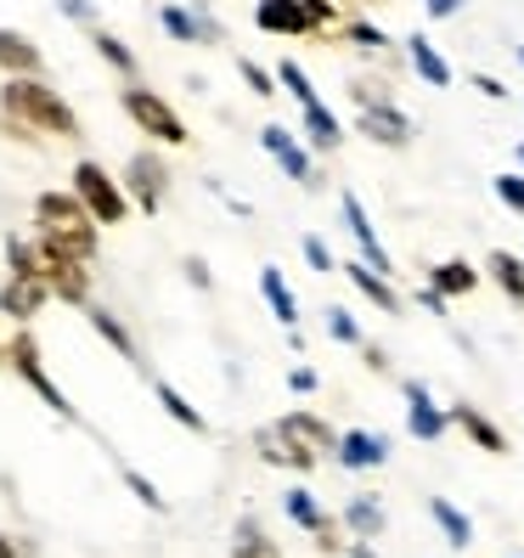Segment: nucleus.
Instances as JSON below:
<instances>
[{"mask_svg": "<svg viewBox=\"0 0 524 558\" xmlns=\"http://www.w3.org/2000/svg\"><path fill=\"white\" fill-rule=\"evenodd\" d=\"M277 429H282V435H288L293 446H305V451H316V457L339 446V435H333V429H327V423H321V417H310V412H288V417L277 423Z\"/></svg>", "mask_w": 524, "mask_h": 558, "instance_id": "nucleus-14", "label": "nucleus"}, {"mask_svg": "<svg viewBox=\"0 0 524 558\" xmlns=\"http://www.w3.org/2000/svg\"><path fill=\"white\" fill-rule=\"evenodd\" d=\"M237 74L248 80V90H254V96H271V90H277V85H271V74H266V69H259V62H248V57L237 62Z\"/></svg>", "mask_w": 524, "mask_h": 558, "instance_id": "nucleus-38", "label": "nucleus"}, {"mask_svg": "<svg viewBox=\"0 0 524 558\" xmlns=\"http://www.w3.org/2000/svg\"><path fill=\"white\" fill-rule=\"evenodd\" d=\"M124 485H130V490H136V497H142V502H147L153 513L163 508V497H158V490H153V480H142V474H130V469H124Z\"/></svg>", "mask_w": 524, "mask_h": 558, "instance_id": "nucleus-41", "label": "nucleus"}, {"mask_svg": "<svg viewBox=\"0 0 524 558\" xmlns=\"http://www.w3.org/2000/svg\"><path fill=\"white\" fill-rule=\"evenodd\" d=\"M288 389H300V396H310V389H316V373H310V367H293V373H288Z\"/></svg>", "mask_w": 524, "mask_h": 558, "instance_id": "nucleus-44", "label": "nucleus"}, {"mask_svg": "<svg viewBox=\"0 0 524 558\" xmlns=\"http://www.w3.org/2000/svg\"><path fill=\"white\" fill-rule=\"evenodd\" d=\"M406 401H412V412H406V429H412L417 440H440L451 417L429 401V389H423V384H406Z\"/></svg>", "mask_w": 524, "mask_h": 558, "instance_id": "nucleus-13", "label": "nucleus"}, {"mask_svg": "<svg viewBox=\"0 0 524 558\" xmlns=\"http://www.w3.org/2000/svg\"><path fill=\"white\" fill-rule=\"evenodd\" d=\"M254 446H259V457H266L271 469H293V474H305V469L316 463V451L293 446V440L277 429V423H271V429H259V435H254Z\"/></svg>", "mask_w": 524, "mask_h": 558, "instance_id": "nucleus-11", "label": "nucleus"}, {"mask_svg": "<svg viewBox=\"0 0 524 558\" xmlns=\"http://www.w3.org/2000/svg\"><path fill=\"white\" fill-rule=\"evenodd\" d=\"M7 96V113L12 119H23L28 130H46V136H80V119H74V108L62 102V96L51 90V85H40L35 74H12V85L0 90Z\"/></svg>", "mask_w": 524, "mask_h": 558, "instance_id": "nucleus-1", "label": "nucleus"}, {"mask_svg": "<svg viewBox=\"0 0 524 558\" xmlns=\"http://www.w3.org/2000/svg\"><path fill=\"white\" fill-rule=\"evenodd\" d=\"M497 198H502L513 215H524V175H497Z\"/></svg>", "mask_w": 524, "mask_h": 558, "instance_id": "nucleus-36", "label": "nucleus"}, {"mask_svg": "<svg viewBox=\"0 0 524 558\" xmlns=\"http://www.w3.org/2000/svg\"><path fill=\"white\" fill-rule=\"evenodd\" d=\"M305 130H310V142L321 147V153H333L339 142H344V130H339V119L327 113V102L316 96V102H305Z\"/></svg>", "mask_w": 524, "mask_h": 558, "instance_id": "nucleus-24", "label": "nucleus"}, {"mask_svg": "<svg viewBox=\"0 0 524 558\" xmlns=\"http://www.w3.org/2000/svg\"><path fill=\"white\" fill-rule=\"evenodd\" d=\"M158 401H163V412H170V417L181 423V429H192V435H204V429H209V417H204L198 407H192L175 384H158Z\"/></svg>", "mask_w": 524, "mask_h": 558, "instance_id": "nucleus-28", "label": "nucleus"}, {"mask_svg": "<svg viewBox=\"0 0 524 558\" xmlns=\"http://www.w3.org/2000/svg\"><path fill=\"white\" fill-rule=\"evenodd\" d=\"M429 288H440L446 300H463V293H474V288H479V271H474V266H463V259H446V266H435V271H429Z\"/></svg>", "mask_w": 524, "mask_h": 558, "instance_id": "nucleus-22", "label": "nucleus"}, {"mask_svg": "<svg viewBox=\"0 0 524 558\" xmlns=\"http://www.w3.org/2000/svg\"><path fill=\"white\" fill-rule=\"evenodd\" d=\"M474 90L490 96V102H502V96H508V85H502V80H490V74H474Z\"/></svg>", "mask_w": 524, "mask_h": 558, "instance_id": "nucleus-43", "label": "nucleus"}, {"mask_svg": "<svg viewBox=\"0 0 524 558\" xmlns=\"http://www.w3.org/2000/svg\"><path fill=\"white\" fill-rule=\"evenodd\" d=\"M300 7H305V23H310V35H321V28H333V0H300Z\"/></svg>", "mask_w": 524, "mask_h": 558, "instance_id": "nucleus-35", "label": "nucleus"}, {"mask_svg": "<svg viewBox=\"0 0 524 558\" xmlns=\"http://www.w3.org/2000/svg\"><path fill=\"white\" fill-rule=\"evenodd\" d=\"M333 451H339L344 469H378L383 457H389V440H383V435H367V429H350Z\"/></svg>", "mask_w": 524, "mask_h": 558, "instance_id": "nucleus-15", "label": "nucleus"}, {"mask_svg": "<svg viewBox=\"0 0 524 558\" xmlns=\"http://www.w3.org/2000/svg\"><path fill=\"white\" fill-rule=\"evenodd\" d=\"M519 163H524V147H519Z\"/></svg>", "mask_w": 524, "mask_h": 558, "instance_id": "nucleus-50", "label": "nucleus"}, {"mask_svg": "<svg viewBox=\"0 0 524 558\" xmlns=\"http://www.w3.org/2000/svg\"><path fill=\"white\" fill-rule=\"evenodd\" d=\"M305 259H310V271H333V254H327L321 238H305Z\"/></svg>", "mask_w": 524, "mask_h": 558, "instance_id": "nucleus-42", "label": "nucleus"}, {"mask_svg": "<svg viewBox=\"0 0 524 558\" xmlns=\"http://www.w3.org/2000/svg\"><path fill=\"white\" fill-rule=\"evenodd\" d=\"M423 12H429V17H451V12H463V0H423Z\"/></svg>", "mask_w": 524, "mask_h": 558, "instance_id": "nucleus-45", "label": "nucleus"}, {"mask_svg": "<svg viewBox=\"0 0 524 558\" xmlns=\"http://www.w3.org/2000/svg\"><path fill=\"white\" fill-rule=\"evenodd\" d=\"M124 113H130V124H136V130H147L153 142H175V147L186 142L181 113L163 102L158 90H147V85H130V90H124Z\"/></svg>", "mask_w": 524, "mask_h": 558, "instance_id": "nucleus-4", "label": "nucleus"}, {"mask_svg": "<svg viewBox=\"0 0 524 558\" xmlns=\"http://www.w3.org/2000/svg\"><path fill=\"white\" fill-rule=\"evenodd\" d=\"M339 209H344V226H350V238L362 243V259H367L373 271H383V277H389L395 266H389V254H383V243H378V232H373V220H367L362 198H355V192H344V198H339Z\"/></svg>", "mask_w": 524, "mask_h": 558, "instance_id": "nucleus-9", "label": "nucleus"}, {"mask_svg": "<svg viewBox=\"0 0 524 558\" xmlns=\"http://www.w3.org/2000/svg\"><path fill=\"white\" fill-rule=\"evenodd\" d=\"M74 198L90 209V220H96V226H119V220L130 215V198L113 186V175L102 170V163H90V158L74 170Z\"/></svg>", "mask_w": 524, "mask_h": 558, "instance_id": "nucleus-3", "label": "nucleus"}, {"mask_svg": "<svg viewBox=\"0 0 524 558\" xmlns=\"http://www.w3.org/2000/svg\"><path fill=\"white\" fill-rule=\"evenodd\" d=\"M12 361H17V373H23L28 384H35V389H40V401H46L51 412L74 417V401H62V389L46 378V367H40V350H35V339H28V333H17V339H12Z\"/></svg>", "mask_w": 524, "mask_h": 558, "instance_id": "nucleus-8", "label": "nucleus"}, {"mask_svg": "<svg viewBox=\"0 0 524 558\" xmlns=\"http://www.w3.org/2000/svg\"><path fill=\"white\" fill-rule=\"evenodd\" d=\"M46 293H51V288H46L40 277H12L7 288H0V311L17 316V322H28V316L46 305Z\"/></svg>", "mask_w": 524, "mask_h": 558, "instance_id": "nucleus-16", "label": "nucleus"}, {"mask_svg": "<svg viewBox=\"0 0 524 558\" xmlns=\"http://www.w3.org/2000/svg\"><path fill=\"white\" fill-rule=\"evenodd\" d=\"M355 558H378V553H373V542H367V536H362V542H355Z\"/></svg>", "mask_w": 524, "mask_h": 558, "instance_id": "nucleus-47", "label": "nucleus"}, {"mask_svg": "<svg viewBox=\"0 0 524 558\" xmlns=\"http://www.w3.org/2000/svg\"><path fill=\"white\" fill-rule=\"evenodd\" d=\"M350 96H355L362 108H373V102H389V90H383L378 80H350Z\"/></svg>", "mask_w": 524, "mask_h": 558, "instance_id": "nucleus-39", "label": "nucleus"}, {"mask_svg": "<svg viewBox=\"0 0 524 558\" xmlns=\"http://www.w3.org/2000/svg\"><path fill=\"white\" fill-rule=\"evenodd\" d=\"M28 254H35V277H40L51 293H62L69 305H85V293H90L85 259L62 254V248H57V243H46V238H40V248H28Z\"/></svg>", "mask_w": 524, "mask_h": 558, "instance_id": "nucleus-5", "label": "nucleus"}, {"mask_svg": "<svg viewBox=\"0 0 524 558\" xmlns=\"http://www.w3.org/2000/svg\"><path fill=\"white\" fill-rule=\"evenodd\" d=\"M90 40H96V51H102V57L113 62V69H119L124 80H136V51H130L124 40H113V35H102V28H96V35H90Z\"/></svg>", "mask_w": 524, "mask_h": 558, "instance_id": "nucleus-30", "label": "nucleus"}, {"mask_svg": "<svg viewBox=\"0 0 524 558\" xmlns=\"http://www.w3.org/2000/svg\"><path fill=\"white\" fill-rule=\"evenodd\" d=\"M288 519L300 524V531H316V524H321L327 513L316 508V497H310V490H288Z\"/></svg>", "mask_w": 524, "mask_h": 558, "instance_id": "nucleus-32", "label": "nucleus"}, {"mask_svg": "<svg viewBox=\"0 0 524 558\" xmlns=\"http://www.w3.org/2000/svg\"><path fill=\"white\" fill-rule=\"evenodd\" d=\"M451 423H463V435H468V440H474L479 451H497V457L508 451L502 429H497V423H490L485 412H474V407H456V412H451Z\"/></svg>", "mask_w": 524, "mask_h": 558, "instance_id": "nucleus-19", "label": "nucleus"}, {"mask_svg": "<svg viewBox=\"0 0 524 558\" xmlns=\"http://www.w3.org/2000/svg\"><path fill=\"white\" fill-rule=\"evenodd\" d=\"M485 266H490V282H497L513 305H524V259H519V254H508V248H497V254L485 259Z\"/></svg>", "mask_w": 524, "mask_h": 558, "instance_id": "nucleus-20", "label": "nucleus"}, {"mask_svg": "<svg viewBox=\"0 0 524 558\" xmlns=\"http://www.w3.org/2000/svg\"><path fill=\"white\" fill-rule=\"evenodd\" d=\"M429 513H435V524L446 531V542H451V547H468V542H474V519H468L463 508H451L446 497H435V502H429Z\"/></svg>", "mask_w": 524, "mask_h": 558, "instance_id": "nucleus-26", "label": "nucleus"}, {"mask_svg": "<svg viewBox=\"0 0 524 558\" xmlns=\"http://www.w3.org/2000/svg\"><path fill=\"white\" fill-rule=\"evenodd\" d=\"M344 271H350V282H355V293H367V300H373L378 311H401V293H395V288H389V282H383V271H373V266H367V259H362V266H355V259H350V266H344Z\"/></svg>", "mask_w": 524, "mask_h": 558, "instance_id": "nucleus-18", "label": "nucleus"}, {"mask_svg": "<svg viewBox=\"0 0 524 558\" xmlns=\"http://www.w3.org/2000/svg\"><path fill=\"white\" fill-rule=\"evenodd\" d=\"M0 69H7V74H35L40 69V51L28 46L23 35H12V28H0Z\"/></svg>", "mask_w": 524, "mask_h": 558, "instance_id": "nucleus-23", "label": "nucleus"}, {"mask_svg": "<svg viewBox=\"0 0 524 558\" xmlns=\"http://www.w3.org/2000/svg\"><path fill=\"white\" fill-rule=\"evenodd\" d=\"M277 80H282L293 96H300V108H305V102H316V85L305 80V69H300V62H282V69H277Z\"/></svg>", "mask_w": 524, "mask_h": 558, "instance_id": "nucleus-34", "label": "nucleus"}, {"mask_svg": "<svg viewBox=\"0 0 524 558\" xmlns=\"http://www.w3.org/2000/svg\"><path fill=\"white\" fill-rule=\"evenodd\" d=\"M344 40L367 46V51H383V46H389V35H383V28H373V23H350V35H344Z\"/></svg>", "mask_w": 524, "mask_h": 558, "instance_id": "nucleus-37", "label": "nucleus"}, {"mask_svg": "<svg viewBox=\"0 0 524 558\" xmlns=\"http://www.w3.org/2000/svg\"><path fill=\"white\" fill-rule=\"evenodd\" d=\"M186 282L192 288H209V266H204V259H186Z\"/></svg>", "mask_w": 524, "mask_h": 558, "instance_id": "nucleus-46", "label": "nucleus"}, {"mask_svg": "<svg viewBox=\"0 0 524 558\" xmlns=\"http://www.w3.org/2000/svg\"><path fill=\"white\" fill-rule=\"evenodd\" d=\"M259 142H266V153L282 163V175H288V181H316V175H310V158H305V147L293 142L282 124H266V130H259Z\"/></svg>", "mask_w": 524, "mask_h": 558, "instance_id": "nucleus-12", "label": "nucleus"}, {"mask_svg": "<svg viewBox=\"0 0 524 558\" xmlns=\"http://www.w3.org/2000/svg\"><path fill=\"white\" fill-rule=\"evenodd\" d=\"M85 316H90V327H96V333H102V339H108L119 355H130V361H136V339H130V333H124V327H119L108 311H85Z\"/></svg>", "mask_w": 524, "mask_h": 558, "instance_id": "nucleus-31", "label": "nucleus"}, {"mask_svg": "<svg viewBox=\"0 0 524 558\" xmlns=\"http://www.w3.org/2000/svg\"><path fill=\"white\" fill-rule=\"evenodd\" d=\"M344 524H350L355 536H378V531H383V508H378L373 497H355V502L344 508Z\"/></svg>", "mask_w": 524, "mask_h": 558, "instance_id": "nucleus-29", "label": "nucleus"}, {"mask_svg": "<svg viewBox=\"0 0 524 558\" xmlns=\"http://www.w3.org/2000/svg\"><path fill=\"white\" fill-rule=\"evenodd\" d=\"M254 23L266 28V35H282V40L310 35V23H305V7H300V0H259V7H254Z\"/></svg>", "mask_w": 524, "mask_h": 558, "instance_id": "nucleus-10", "label": "nucleus"}, {"mask_svg": "<svg viewBox=\"0 0 524 558\" xmlns=\"http://www.w3.org/2000/svg\"><path fill=\"white\" fill-rule=\"evenodd\" d=\"M158 17H163V28H170L175 40H186V46H209V40H220V28H215L209 17H198V12L175 7V0H170V7H163Z\"/></svg>", "mask_w": 524, "mask_h": 558, "instance_id": "nucleus-17", "label": "nucleus"}, {"mask_svg": "<svg viewBox=\"0 0 524 558\" xmlns=\"http://www.w3.org/2000/svg\"><path fill=\"white\" fill-rule=\"evenodd\" d=\"M0 558H17V547H12L7 536H0Z\"/></svg>", "mask_w": 524, "mask_h": 558, "instance_id": "nucleus-48", "label": "nucleus"}, {"mask_svg": "<svg viewBox=\"0 0 524 558\" xmlns=\"http://www.w3.org/2000/svg\"><path fill=\"white\" fill-rule=\"evenodd\" d=\"M232 558H282V547L259 531V519H237V542H232Z\"/></svg>", "mask_w": 524, "mask_h": 558, "instance_id": "nucleus-25", "label": "nucleus"}, {"mask_svg": "<svg viewBox=\"0 0 524 558\" xmlns=\"http://www.w3.org/2000/svg\"><path fill=\"white\" fill-rule=\"evenodd\" d=\"M124 181H130V198H136L142 215H158V209H163V186H170V170H163L158 153H136V158H130Z\"/></svg>", "mask_w": 524, "mask_h": 558, "instance_id": "nucleus-6", "label": "nucleus"}, {"mask_svg": "<svg viewBox=\"0 0 524 558\" xmlns=\"http://www.w3.org/2000/svg\"><path fill=\"white\" fill-rule=\"evenodd\" d=\"M259 288H266V300H271V311H277V322H282V327L300 322V305H293V288L282 282V271H277V266L259 271Z\"/></svg>", "mask_w": 524, "mask_h": 558, "instance_id": "nucleus-27", "label": "nucleus"}, {"mask_svg": "<svg viewBox=\"0 0 524 558\" xmlns=\"http://www.w3.org/2000/svg\"><path fill=\"white\" fill-rule=\"evenodd\" d=\"M327 333H333L339 344H362V327H355V316L339 311V305H327Z\"/></svg>", "mask_w": 524, "mask_h": 558, "instance_id": "nucleus-33", "label": "nucleus"}, {"mask_svg": "<svg viewBox=\"0 0 524 558\" xmlns=\"http://www.w3.org/2000/svg\"><path fill=\"white\" fill-rule=\"evenodd\" d=\"M35 220H40V238L57 243L62 254H74V259L96 254V220H90V209L74 198V192H40Z\"/></svg>", "mask_w": 524, "mask_h": 558, "instance_id": "nucleus-2", "label": "nucleus"}, {"mask_svg": "<svg viewBox=\"0 0 524 558\" xmlns=\"http://www.w3.org/2000/svg\"><path fill=\"white\" fill-rule=\"evenodd\" d=\"M406 57H412V69L429 80V85H451V62L435 51V40H423V35H412L406 40Z\"/></svg>", "mask_w": 524, "mask_h": 558, "instance_id": "nucleus-21", "label": "nucleus"}, {"mask_svg": "<svg viewBox=\"0 0 524 558\" xmlns=\"http://www.w3.org/2000/svg\"><path fill=\"white\" fill-rule=\"evenodd\" d=\"M355 130H362L367 142H378V147H406V142H412V119H406L395 102L362 108V113H355Z\"/></svg>", "mask_w": 524, "mask_h": 558, "instance_id": "nucleus-7", "label": "nucleus"}, {"mask_svg": "<svg viewBox=\"0 0 524 558\" xmlns=\"http://www.w3.org/2000/svg\"><path fill=\"white\" fill-rule=\"evenodd\" d=\"M310 536H316V547H321V553H339V547H344V531H339L333 519H321V524H316Z\"/></svg>", "mask_w": 524, "mask_h": 558, "instance_id": "nucleus-40", "label": "nucleus"}, {"mask_svg": "<svg viewBox=\"0 0 524 558\" xmlns=\"http://www.w3.org/2000/svg\"><path fill=\"white\" fill-rule=\"evenodd\" d=\"M519 62H524V46H519Z\"/></svg>", "mask_w": 524, "mask_h": 558, "instance_id": "nucleus-49", "label": "nucleus"}]
</instances>
